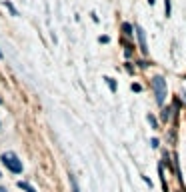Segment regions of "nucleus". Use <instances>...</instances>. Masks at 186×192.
Returning a JSON list of instances; mask_svg holds the SVG:
<instances>
[{
    "mask_svg": "<svg viewBox=\"0 0 186 192\" xmlns=\"http://www.w3.org/2000/svg\"><path fill=\"white\" fill-rule=\"evenodd\" d=\"M0 162H2V164L10 170V172H14V174H20V172H22V160H20L14 152H4V154L0 156Z\"/></svg>",
    "mask_w": 186,
    "mask_h": 192,
    "instance_id": "1",
    "label": "nucleus"
},
{
    "mask_svg": "<svg viewBox=\"0 0 186 192\" xmlns=\"http://www.w3.org/2000/svg\"><path fill=\"white\" fill-rule=\"evenodd\" d=\"M152 88H154V94H156V102L162 106L164 100H166V80L162 76H154L152 78Z\"/></svg>",
    "mask_w": 186,
    "mask_h": 192,
    "instance_id": "2",
    "label": "nucleus"
},
{
    "mask_svg": "<svg viewBox=\"0 0 186 192\" xmlns=\"http://www.w3.org/2000/svg\"><path fill=\"white\" fill-rule=\"evenodd\" d=\"M136 28V36H138V42H140V50H142V54H146L148 52V46H146V34H144V30H142V26H134Z\"/></svg>",
    "mask_w": 186,
    "mask_h": 192,
    "instance_id": "3",
    "label": "nucleus"
},
{
    "mask_svg": "<svg viewBox=\"0 0 186 192\" xmlns=\"http://www.w3.org/2000/svg\"><path fill=\"white\" fill-rule=\"evenodd\" d=\"M158 174H160V182H162V190L168 192V184H166V176H164V166H158Z\"/></svg>",
    "mask_w": 186,
    "mask_h": 192,
    "instance_id": "4",
    "label": "nucleus"
},
{
    "mask_svg": "<svg viewBox=\"0 0 186 192\" xmlns=\"http://www.w3.org/2000/svg\"><path fill=\"white\" fill-rule=\"evenodd\" d=\"M18 188H20V190H24V192H36V190H34V186H30L28 182H24V180H18Z\"/></svg>",
    "mask_w": 186,
    "mask_h": 192,
    "instance_id": "5",
    "label": "nucleus"
},
{
    "mask_svg": "<svg viewBox=\"0 0 186 192\" xmlns=\"http://www.w3.org/2000/svg\"><path fill=\"white\" fill-rule=\"evenodd\" d=\"M68 180H70V190H72V192H80L78 182H76V178L72 176V174H68Z\"/></svg>",
    "mask_w": 186,
    "mask_h": 192,
    "instance_id": "6",
    "label": "nucleus"
},
{
    "mask_svg": "<svg viewBox=\"0 0 186 192\" xmlns=\"http://www.w3.org/2000/svg\"><path fill=\"white\" fill-rule=\"evenodd\" d=\"M170 14H172V8H170V0H164V16H166V18H170Z\"/></svg>",
    "mask_w": 186,
    "mask_h": 192,
    "instance_id": "7",
    "label": "nucleus"
},
{
    "mask_svg": "<svg viewBox=\"0 0 186 192\" xmlns=\"http://www.w3.org/2000/svg\"><path fill=\"white\" fill-rule=\"evenodd\" d=\"M4 6H6L8 10H10V14H12V16H18V12H16V8L12 6V2H10V0H4Z\"/></svg>",
    "mask_w": 186,
    "mask_h": 192,
    "instance_id": "8",
    "label": "nucleus"
},
{
    "mask_svg": "<svg viewBox=\"0 0 186 192\" xmlns=\"http://www.w3.org/2000/svg\"><path fill=\"white\" fill-rule=\"evenodd\" d=\"M122 30H124L126 36H132V26H130L128 22H124V24H122Z\"/></svg>",
    "mask_w": 186,
    "mask_h": 192,
    "instance_id": "9",
    "label": "nucleus"
},
{
    "mask_svg": "<svg viewBox=\"0 0 186 192\" xmlns=\"http://www.w3.org/2000/svg\"><path fill=\"white\" fill-rule=\"evenodd\" d=\"M160 116H162V120H164V122H168V120H170V108H164Z\"/></svg>",
    "mask_w": 186,
    "mask_h": 192,
    "instance_id": "10",
    "label": "nucleus"
},
{
    "mask_svg": "<svg viewBox=\"0 0 186 192\" xmlns=\"http://www.w3.org/2000/svg\"><path fill=\"white\" fill-rule=\"evenodd\" d=\"M104 80H106V84L110 86V90H112V92H116V82H114L112 78H104Z\"/></svg>",
    "mask_w": 186,
    "mask_h": 192,
    "instance_id": "11",
    "label": "nucleus"
},
{
    "mask_svg": "<svg viewBox=\"0 0 186 192\" xmlns=\"http://www.w3.org/2000/svg\"><path fill=\"white\" fill-rule=\"evenodd\" d=\"M146 120H148V124H150L152 128H156V126H158V124H156V118L152 116V114H148V116H146Z\"/></svg>",
    "mask_w": 186,
    "mask_h": 192,
    "instance_id": "12",
    "label": "nucleus"
},
{
    "mask_svg": "<svg viewBox=\"0 0 186 192\" xmlns=\"http://www.w3.org/2000/svg\"><path fill=\"white\" fill-rule=\"evenodd\" d=\"M150 144H152V148H158V140H156V138H152Z\"/></svg>",
    "mask_w": 186,
    "mask_h": 192,
    "instance_id": "13",
    "label": "nucleus"
},
{
    "mask_svg": "<svg viewBox=\"0 0 186 192\" xmlns=\"http://www.w3.org/2000/svg\"><path fill=\"white\" fill-rule=\"evenodd\" d=\"M168 158H170V156H168V152H164V162H166V166H170V160H168Z\"/></svg>",
    "mask_w": 186,
    "mask_h": 192,
    "instance_id": "14",
    "label": "nucleus"
},
{
    "mask_svg": "<svg viewBox=\"0 0 186 192\" xmlns=\"http://www.w3.org/2000/svg\"><path fill=\"white\" fill-rule=\"evenodd\" d=\"M132 90H136V92H140L142 88H140V84H132Z\"/></svg>",
    "mask_w": 186,
    "mask_h": 192,
    "instance_id": "15",
    "label": "nucleus"
},
{
    "mask_svg": "<svg viewBox=\"0 0 186 192\" xmlns=\"http://www.w3.org/2000/svg\"><path fill=\"white\" fill-rule=\"evenodd\" d=\"M0 192H6V188H2V186H0Z\"/></svg>",
    "mask_w": 186,
    "mask_h": 192,
    "instance_id": "16",
    "label": "nucleus"
},
{
    "mask_svg": "<svg viewBox=\"0 0 186 192\" xmlns=\"http://www.w3.org/2000/svg\"><path fill=\"white\" fill-rule=\"evenodd\" d=\"M148 4H154V0H148Z\"/></svg>",
    "mask_w": 186,
    "mask_h": 192,
    "instance_id": "17",
    "label": "nucleus"
},
{
    "mask_svg": "<svg viewBox=\"0 0 186 192\" xmlns=\"http://www.w3.org/2000/svg\"><path fill=\"white\" fill-rule=\"evenodd\" d=\"M0 58H4V54H2V52H0Z\"/></svg>",
    "mask_w": 186,
    "mask_h": 192,
    "instance_id": "18",
    "label": "nucleus"
},
{
    "mask_svg": "<svg viewBox=\"0 0 186 192\" xmlns=\"http://www.w3.org/2000/svg\"><path fill=\"white\" fill-rule=\"evenodd\" d=\"M0 104H2V98H0Z\"/></svg>",
    "mask_w": 186,
    "mask_h": 192,
    "instance_id": "19",
    "label": "nucleus"
}]
</instances>
